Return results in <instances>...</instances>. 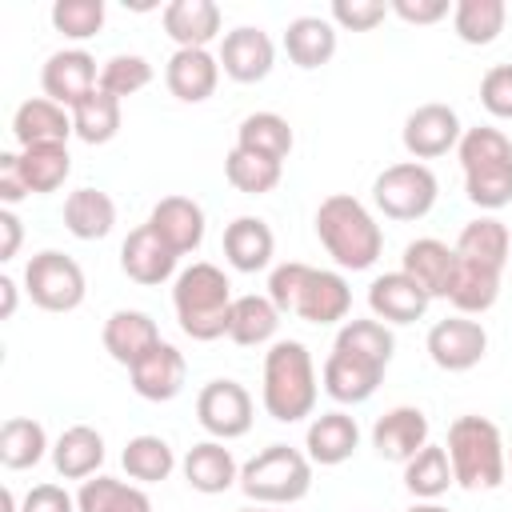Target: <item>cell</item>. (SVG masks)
<instances>
[{
    "instance_id": "d4e9b609",
    "label": "cell",
    "mask_w": 512,
    "mask_h": 512,
    "mask_svg": "<svg viewBox=\"0 0 512 512\" xmlns=\"http://www.w3.org/2000/svg\"><path fill=\"white\" fill-rule=\"evenodd\" d=\"M400 272H408L432 300H444L448 284H452V272H456V248L436 240V236L408 240L404 256H400Z\"/></svg>"
},
{
    "instance_id": "44dd1931",
    "label": "cell",
    "mask_w": 512,
    "mask_h": 512,
    "mask_svg": "<svg viewBox=\"0 0 512 512\" xmlns=\"http://www.w3.org/2000/svg\"><path fill=\"white\" fill-rule=\"evenodd\" d=\"M100 340H104V352H108L116 364L132 368V364H140V360L160 344V328H156V320H152L148 312H140V308H116V312L104 320Z\"/></svg>"
},
{
    "instance_id": "b9f144b4",
    "label": "cell",
    "mask_w": 512,
    "mask_h": 512,
    "mask_svg": "<svg viewBox=\"0 0 512 512\" xmlns=\"http://www.w3.org/2000/svg\"><path fill=\"white\" fill-rule=\"evenodd\" d=\"M20 172H24L32 196L56 192L68 180V172H72L68 144H32V148H20Z\"/></svg>"
},
{
    "instance_id": "11a10c76",
    "label": "cell",
    "mask_w": 512,
    "mask_h": 512,
    "mask_svg": "<svg viewBox=\"0 0 512 512\" xmlns=\"http://www.w3.org/2000/svg\"><path fill=\"white\" fill-rule=\"evenodd\" d=\"M408 512H448V508H444L440 500H416V504H412Z\"/></svg>"
},
{
    "instance_id": "5bb4252c",
    "label": "cell",
    "mask_w": 512,
    "mask_h": 512,
    "mask_svg": "<svg viewBox=\"0 0 512 512\" xmlns=\"http://www.w3.org/2000/svg\"><path fill=\"white\" fill-rule=\"evenodd\" d=\"M216 60H220V72L228 80H236V84H260L272 72V64H276V44H272V36L264 28L240 24V28L224 32Z\"/></svg>"
},
{
    "instance_id": "8fae6325",
    "label": "cell",
    "mask_w": 512,
    "mask_h": 512,
    "mask_svg": "<svg viewBox=\"0 0 512 512\" xmlns=\"http://www.w3.org/2000/svg\"><path fill=\"white\" fill-rule=\"evenodd\" d=\"M432 364L440 372H468L484 360L488 352V332L480 320L472 316H444L428 328V340H424Z\"/></svg>"
},
{
    "instance_id": "7dc6e473",
    "label": "cell",
    "mask_w": 512,
    "mask_h": 512,
    "mask_svg": "<svg viewBox=\"0 0 512 512\" xmlns=\"http://www.w3.org/2000/svg\"><path fill=\"white\" fill-rule=\"evenodd\" d=\"M384 16H388L384 0H332L328 8V20L344 32H372Z\"/></svg>"
},
{
    "instance_id": "74e56055",
    "label": "cell",
    "mask_w": 512,
    "mask_h": 512,
    "mask_svg": "<svg viewBox=\"0 0 512 512\" xmlns=\"http://www.w3.org/2000/svg\"><path fill=\"white\" fill-rule=\"evenodd\" d=\"M80 512H152V500L140 484L116 480V476H88L76 492Z\"/></svg>"
},
{
    "instance_id": "f5cc1de1",
    "label": "cell",
    "mask_w": 512,
    "mask_h": 512,
    "mask_svg": "<svg viewBox=\"0 0 512 512\" xmlns=\"http://www.w3.org/2000/svg\"><path fill=\"white\" fill-rule=\"evenodd\" d=\"M20 240H24L20 216L12 208H0V260H12L20 252Z\"/></svg>"
},
{
    "instance_id": "e575fe53",
    "label": "cell",
    "mask_w": 512,
    "mask_h": 512,
    "mask_svg": "<svg viewBox=\"0 0 512 512\" xmlns=\"http://www.w3.org/2000/svg\"><path fill=\"white\" fill-rule=\"evenodd\" d=\"M44 456H52L44 424L32 416H8L0 428V464L8 472H24V468H36Z\"/></svg>"
},
{
    "instance_id": "8992f818",
    "label": "cell",
    "mask_w": 512,
    "mask_h": 512,
    "mask_svg": "<svg viewBox=\"0 0 512 512\" xmlns=\"http://www.w3.org/2000/svg\"><path fill=\"white\" fill-rule=\"evenodd\" d=\"M448 460H452V476L464 492H492L508 480V448L500 428L488 416H456L448 424Z\"/></svg>"
},
{
    "instance_id": "7a4b0ae2",
    "label": "cell",
    "mask_w": 512,
    "mask_h": 512,
    "mask_svg": "<svg viewBox=\"0 0 512 512\" xmlns=\"http://www.w3.org/2000/svg\"><path fill=\"white\" fill-rule=\"evenodd\" d=\"M316 240L344 272H368L384 252V232L364 200L348 192H332L316 208Z\"/></svg>"
},
{
    "instance_id": "f6af8a7d",
    "label": "cell",
    "mask_w": 512,
    "mask_h": 512,
    "mask_svg": "<svg viewBox=\"0 0 512 512\" xmlns=\"http://www.w3.org/2000/svg\"><path fill=\"white\" fill-rule=\"evenodd\" d=\"M152 84V64L140 56V52H116L100 64V88L116 100L124 96H136Z\"/></svg>"
},
{
    "instance_id": "4dcf8cb0",
    "label": "cell",
    "mask_w": 512,
    "mask_h": 512,
    "mask_svg": "<svg viewBox=\"0 0 512 512\" xmlns=\"http://www.w3.org/2000/svg\"><path fill=\"white\" fill-rule=\"evenodd\" d=\"M336 24L328 16H296L288 20L284 28V52L296 68L312 72V68H324L332 56H336Z\"/></svg>"
},
{
    "instance_id": "f35d334b",
    "label": "cell",
    "mask_w": 512,
    "mask_h": 512,
    "mask_svg": "<svg viewBox=\"0 0 512 512\" xmlns=\"http://www.w3.org/2000/svg\"><path fill=\"white\" fill-rule=\"evenodd\" d=\"M504 24H508L504 0H456L452 4V32L460 44L484 48L504 32Z\"/></svg>"
},
{
    "instance_id": "836d02e7",
    "label": "cell",
    "mask_w": 512,
    "mask_h": 512,
    "mask_svg": "<svg viewBox=\"0 0 512 512\" xmlns=\"http://www.w3.org/2000/svg\"><path fill=\"white\" fill-rule=\"evenodd\" d=\"M452 248H456V256L476 260V264H488V268H500V272H504V264L512 260V236H508L504 220H496V216H476V220H468V224L460 228V236H456Z\"/></svg>"
},
{
    "instance_id": "52a82bcc",
    "label": "cell",
    "mask_w": 512,
    "mask_h": 512,
    "mask_svg": "<svg viewBox=\"0 0 512 512\" xmlns=\"http://www.w3.org/2000/svg\"><path fill=\"white\" fill-rule=\"evenodd\" d=\"M312 468L316 464L308 460V452L288 444H268L248 464H240V492L252 504L288 508L312 492Z\"/></svg>"
},
{
    "instance_id": "f546056e",
    "label": "cell",
    "mask_w": 512,
    "mask_h": 512,
    "mask_svg": "<svg viewBox=\"0 0 512 512\" xmlns=\"http://www.w3.org/2000/svg\"><path fill=\"white\" fill-rule=\"evenodd\" d=\"M104 464V436L92 424H72L52 444V468L64 480H88L100 476Z\"/></svg>"
},
{
    "instance_id": "6f0895ef",
    "label": "cell",
    "mask_w": 512,
    "mask_h": 512,
    "mask_svg": "<svg viewBox=\"0 0 512 512\" xmlns=\"http://www.w3.org/2000/svg\"><path fill=\"white\" fill-rule=\"evenodd\" d=\"M236 512H280V508H268V504H248V508H236Z\"/></svg>"
},
{
    "instance_id": "ee69618b",
    "label": "cell",
    "mask_w": 512,
    "mask_h": 512,
    "mask_svg": "<svg viewBox=\"0 0 512 512\" xmlns=\"http://www.w3.org/2000/svg\"><path fill=\"white\" fill-rule=\"evenodd\" d=\"M224 176H228V184H232L236 192H244V196H268V192L280 184L284 164L264 160V156H256V152L232 144L228 156H224Z\"/></svg>"
},
{
    "instance_id": "f907efd6",
    "label": "cell",
    "mask_w": 512,
    "mask_h": 512,
    "mask_svg": "<svg viewBox=\"0 0 512 512\" xmlns=\"http://www.w3.org/2000/svg\"><path fill=\"white\" fill-rule=\"evenodd\" d=\"M388 12L400 16L404 24L424 28V24H440L444 16H452V4L448 0H392Z\"/></svg>"
},
{
    "instance_id": "1f68e13d",
    "label": "cell",
    "mask_w": 512,
    "mask_h": 512,
    "mask_svg": "<svg viewBox=\"0 0 512 512\" xmlns=\"http://www.w3.org/2000/svg\"><path fill=\"white\" fill-rule=\"evenodd\" d=\"M280 332V308L268 296H236L232 300V320H228V340L240 348H260V344H276Z\"/></svg>"
},
{
    "instance_id": "9f6ffc18",
    "label": "cell",
    "mask_w": 512,
    "mask_h": 512,
    "mask_svg": "<svg viewBox=\"0 0 512 512\" xmlns=\"http://www.w3.org/2000/svg\"><path fill=\"white\" fill-rule=\"evenodd\" d=\"M0 504H4V512H20V504H16V492H12V488H4V492H0Z\"/></svg>"
},
{
    "instance_id": "7bdbcfd3",
    "label": "cell",
    "mask_w": 512,
    "mask_h": 512,
    "mask_svg": "<svg viewBox=\"0 0 512 512\" xmlns=\"http://www.w3.org/2000/svg\"><path fill=\"white\" fill-rule=\"evenodd\" d=\"M72 132L84 144H108V140H116V132H120V100L108 96L104 88L88 92L72 108Z\"/></svg>"
},
{
    "instance_id": "ffe728a7",
    "label": "cell",
    "mask_w": 512,
    "mask_h": 512,
    "mask_svg": "<svg viewBox=\"0 0 512 512\" xmlns=\"http://www.w3.org/2000/svg\"><path fill=\"white\" fill-rule=\"evenodd\" d=\"M164 84L180 104H204L220 84V60L208 48H176L164 64Z\"/></svg>"
},
{
    "instance_id": "f1b7e54d",
    "label": "cell",
    "mask_w": 512,
    "mask_h": 512,
    "mask_svg": "<svg viewBox=\"0 0 512 512\" xmlns=\"http://www.w3.org/2000/svg\"><path fill=\"white\" fill-rule=\"evenodd\" d=\"M444 300L456 308V316H484L500 300V268L456 256V272Z\"/></svg>"
},
{
    "instance_id": "83f0119b",
    "label": "cell",
    "mask_w": 512,
    "mask_h": 512,
    "mask_svg": "<svg viewBox=\"0 0 512 512\" xmlns=\"http://www.w3.org/2000/svg\"><path fill=\"white\" fill-rule=\"evenodd\" d=\"M276 256V236L260 216H236L224 228V260L236 272H264Z\"/></svg>"
},
{
    "instance_id": "4fadbf2b",
    "label": "cell",
    "mask_w": 512,
    "mask_h": 512,
    "mask_svg": "<svg viewBox=\"0 0 512 512\" xmlns=\"http://www.w3.org/2000/svg\"><path fill=\"white\" fill-rule=\"evenodd\" d=\"M40 88L48 100H56L60 108H76L88 92L100 88V68H96V56L84 52V48H60L44 60L40 68Z\"/></svg>"
},
{
    "instance_id": "db71d44e",
    "label": "cell",
    "mask_w": 512,
    "mask_h": 512,
    "mask_svg": "<svg viewBox=\"0 0 512 512\" xmlns=\"http://www.w3.org/2000/svg\"><path fill=\"white\" fill-rule=\"evenodd\" d=\"M16 280L12 276H0V320H12L16 316Z\"/></svg>"
},
{
    "instance_id": "2e32d148",
    "label": "cell",
    "mask_w": 512,
    "mask_h": 512,
    "mask_svg": "<svg viewBox=\"0 0 512 512\" xmlns=\"http://www.w3.org/2000/svg\"><path fill=\"white\" fill-rule=\"evenodd\" d=\"M128 376H132V392H136L140 400L168 404V400H176V396L184 392L188 360H184V352H180L176 344L160 340V344H156L140 364H132V368H128Z\"/></svg>"
},
{
    "instance_id": "ac0fdd59",
    "label": "cell",
    "mask_w": 512,
    "mask_h": 512,
    "mask_svg": "<svg viewBox=\"0 0 512 512\" xmlns=\"http://www.w3.org/2000/svg\"><path fill=\"white\" fill-rule=\"evenodd\" d=\"M424 444H428V416L412 404H396L372 424V448L380 460L408 464Z\"/></svg>"
},
{
    "instance_id": "603a6c76",
    "label": "cell",
    "mask_w": 512,
    "mask_h": 512,
    "mask_svg": "<svg viewBox=\"0 0 512 512\" xmlns=\"http://www.w3.org/2000/svg\"><path fill=\"white\" fill-rule=\"evenodd\" d=\"M356 448H360V424H356V416H348L344 408H332V412L312 416V424L304 432V452H308L312 464L336 468V464L352 460Z\"/></svg>"
},
{
    "instance_id": "680465c9",
    "label": "cell",
    "mask_w": 512,
    "mask_h": 512,
    "mask_svg": "<svg viewBox=\"0 0 512 512\" xmlns=\"http://www.w3.org/2000/svg\"><path fill=\"white\" fill-rule=\"evenodd\" d=\"M508 472H512V448H508Z\"/></svg>"
},
{
    "instance_id": "9c48e42d",
    "label": "cell",
    "mask_w": 512,
    "mask_h": 512,
    "mask_svg": "<svg viewBox=\"0 0 512 512\" xmlns=\"http://www.w3.org/2000/svg\"><path fill=\"white\" fill-rule=\"evenodd\" d=\"M24 292L44 312H76L84 304L88 280H84V268L68 252L44 248L24 264Z\"/></svg>"
},
{
    "instance_id": "60d3db41",
    "label": "cell",
    "mask_w": 512,
    "mask_h": 512,
    "mask_svg": "<svg viewBox=\"0 0 512 512\" xmlns=\"http://www.w3.org/2000/svg\"><path fill=\"white\" fill-rule=\"evenodd\" d=\"M456 484L452 476V460H448V448L444 444H424L408 464H404V488L416 496V500H440L448 488Z\"/></svg>"
},
{
    "instance_id": "30bf717a",
    "label": "cell",
    "mask_w": 512,
    "mask_h": 512,
    "mask_svg": "<svg viewBox=\"0 0 512 512\" xmlns=\"http://www.w3.org/2000/svg\"><path fill=\"white\" fill-rule=\"evenodd\" d=\"M252 416H256V404H252V392L240 380H208L196 392V420L208 432V440L228 444V440L248 436Z\"/></svg>"
},
{
    "instance_id": "7c38bea8",
    "label": "cell",
    "mask_w": 512,
    "mask_h": 512,
    "mask_svg": "<svg viewBox=\"0 0 512 512\" xmlns=\"http://www.w3.org/2000/svg\"><path fill=\"white\" fill-rule=\"evenodd\" d=\"M460 136H464V124H460L456 108H448L440 100L412 108L408 120H404V132H400L404 152L412 160H420V164L424 160H436V156H448L460 144Z\"/></svg>"
},
{
    "instance_id": "c3c4849f",
    "label": "cell",
    "mask_w": 512,
    "mask_h": 512,
    "mask_svg": "<svg viewBox=\"0 0 512 512\" xmlns=\"http://www.w3.org/2000/svg\"><path fill=\"white\" fill-rule=\"evenodd\" d=\"M480 104L496 120H512V64H492L480 80Z\"/></svg>"
},
{
    "instance_id": "6da1fadb",
    "label": "cell",
    "mask_w": 512,
    "mask_h": 512,
    "mask_svg": "<svg viewBox=\"0 0 512 512\" xmlns=\"http://www.w3.org/2000/svg\"><path fill=\"white\" fill-rule=\"evenodd\" d=\"M280 316H296L304 324H340L352 312V288L340 272L332 268H312L300 260H284L268 272V292H264Z\"/></svg>"
},
{
    "instance_id": "cb8c5ba5",
    "label": "cell",
    "mask_w": 512,
    "mask_h": 512,
    "mask_svg": "<svg viewBox=\"0 0 512 512\" xmlns=\"http://www.w3.org/2000/svg\"><path fill=\"white\" fill-rule=\"evenodd\" d=\"M180 472L188 480L192 492L200 496H220L232 484H240V464L232 456V448H224V440H200L184 452Z\"/></svg>"
},
{
    "instance_id": "277c9868",
    "label": "cell",
    "mask_w": 512,
    "mask_h": 512,
    "mask_svg": "<svg viewBox=\"0 0 512 512\" xmlns=\"http://www.w3.org/2000/svg\"><path fill=\"white\" fill-rule=\"evenodd\" d=\"M232 280L224 276V268L196 260L188 268L176 272L172 280V312L184 336L212 344L220 336H228V320H232Z\"/></svg>"
},
{
    "instance_id": "9a60e30c",
    "label": "cell",
    "mask_w": 512,
    "mask_h": 512,
    "mask_svg": "<svg viewBox=\"0 0 512 512\" xmlns=\"http://www.w3.org/2000/svg\"><path fill=\"white\" fill-rule=\"evenodd\" d=\"M176 252L148 228V224H140V228H132L128 236H124V244H120V272L132 280V284H140V288H156V284H164V280H176Z\"/></svg>"
},
{
    "instance_id": "ba28073f",
    "label": "cell",
    "mask_w": 512,
    "mask_h": 512,
    "mask_svg": "<svg viewBox=\"0 0 512 512\" xmlns=\"http://www.w3.org/2000/svg\"><path fill=\"white\" fill-rule=\"evenodd\" d=\"M436 196H440L436 172L428 164H420V160L388 164L372 180V204L388 220H424L436 208Z\"/></svg>"
},
{
    "instance_id": "d6a6232c",
    "label": "cell",
    "mask_w": 512,
    "mask_h": 512,
    "mask_svg": "<svg viewBox=\"0 0 512 512\" xmlns=\"http://www.w3.org/2000/svg\"><path fill=\"white\" fill-rule=\"evenodd\" d=\"M64 228L76 240H104L116 228V204L100 188H76L64 196Z\"/></svg>"
},
{
    "instance_id": "8d00e7d4",
    "label": "cell",
    "mask_w": 512,
    "mask_h": 512,
    "mask_svg": "<svg viewBox=\"0 0 512 512\" xmlns=\"http://www.w3.org/2000/svg\"><path fill=\"white\" fill-rule=\"evenodd\" d=\"M120 464H124L128 480H136V484L144 488V484H160V480H168V476L176 472V452H172V444H168L164 436L140 432V436H132V440L124 444Z\"/></svg>"
},
{
    "instance_id": "d590c367",
    "label": "cell",
    "mask_w": 512,
    "mask_h": 512,
    "mask_svg": "<svg viewBox=\"0 0 512 512\" xmlns=\"http://www.w3.org/2000/svg\"><path fill=\"white\" fill-rule=\"evenodd\" d=\"M292 144H296L292 124L280 112H248L236 128V148H248V152L264 156V160H276V164L288 160Z\"/></svg>"
},
{
    "instance_id": "d6986e66",
    "label": "cell",
    "mask_w": 512,
    "mask_h": 512,
    "mask_svg": "<svg viewBox=\"0 0 512 512\" xmlns=\"http://www.w3.org/2000/svg\"><path fill=\"white\" fill-rule=\"evenodd\" d=\"M176 256H188L204 244V208L192 196H164L152 204L148 220H144Z\"/></svg>"
},
{
    "instance_id": "7402d4cb",
    "label": "cell",
    "mask_w": 512,
    "mask_h": 512,
    "mask_svg": "<svg viewBox=\"0 0 512 512\" xmlns=\"http://www.w3.org/2000/svg\"><path fill=\"white\" fill-rule=\"evenodd\" d=\"M384 372L388 368H380V364H372L364 356H352V352L332 348L328 360H324V368H320V384H324V392L336 404H364L380 388Z\"/></svg>"
},
{
    "instance_id": "ab89813d",
    "label": "cell",
    "mask_w": 512,
    "mask_h": 512,
    "mask_svg": "<svg viewBox=\"0 0 512 512\" xmlns=\"http://www.w3.org/2000/svg\"><path fill=\"white\" fill-rule=\"evenodd\" d=\"M332 348L352 352V356H364V360L388 368V364H392V352H396V336H392V328H388L384 320H376V316H352V320L340 324Z\"/></svg>"
},
{
    "instance_id": "484cf974",
    "label": "cell",
    "mask_w": 512,
    "mask_h": 512,
    "mask_svg": "<svg viewBox=\"0 0 512 512\" xmlns=\"http://www.w3.org/2000/svg\"><path fill=\"white\" fill-rule=\"evenodd\" d=\"M160 20L176 48H208L224 28V12L212 0H172L164 4Z\"/></svg>"
},
{
    "instance_id": "816d5d0a",
    "label": "cell",
    "mask_w": 512,
    "mask_h": 512,
    "mask_svg": "<svg viewBox=\"0 0 512 512\" xmlns=\"http://www.w3.org/2000/svg\"><path fill=\"white\" fill-rule=\"evenodd\" d=\"M28 192V180L20 172V152H0V204L4 208H16Z\"/></svg>"
},
{
    "instance_id": "e0dca14e",
    "label": "cell",
    "mask_w": 512,
    "mask_h": 512,
    "mask_svg": "<svg viewBox=\"0 0 512 512\" xmlns=\"http://www.w3.org/2000/svg\"><path fill=\"white\" fill-rule=\"evenodd\" d=\"M428 304H432V296L408 272H400V268L396 272H384V276H376L368 284V308L388 328L392 324H416V320H424Z\"/></svg>"
},
{
    "instance_id": "5b68a950",
    "label": "cell",
    "mask_w": 512,
    "mask_h": 512,
    "mask_svg": "<svg viewBox=\"0 0 512 512\" xmlns=\"http://www.w3.org/2000/svg\"><path fill=\"white\" fill-rule=\"evenodd\" d=\"M456 156H460V172H464V196L480 212L492 216L512 204V140L500 128H492V124L464 128Z\"/></svg>"
},
{
    "instance_id": "3957f363",
    "label": "cell",
    "mask_w": 512,
    "mask_h": 512,
    "mask_svg": "<svg viewBox=\"0 0 512 512\" xmlns=\"http://www.w3.org/2000/svg\"><path fill=\"white\" fill-rule=\"evenodd\" d=\"M320 380L308 344L300 340H276L264 352V372H260V404L276 424H300L304 416L316 412Z\"/></svg>"
},
{
    "instance_id": "681fc988",
    "label": "cell",
    "mask_w": 512,
    "mask_h": 512,
    "mask_svg": "<svg viewBox=\"0 0 512 512\" xmlns=\"http://www.w3.org/2000/svg\"><path fill=\"white\" fill-rule=\"evenodd\" d=\"M20 512H80L76 496H68V488L60 484H32L20 500Z\"/></svg>"
},
{
    "instance_id": "4316f807",
    "label": "cell",
    "mask_w": 512,
    "mask_h": 512,
    "mask_svg": "<svg viewBox=\"0 0 512 512\" xmlns=\"http://www.w3.org/2000/svg\"><path fill=\"white\" fill-rule=\"evenodd\" d=\"M68 136H76L72 132V112L60 108L48 96H32V100H24L12 112V140L20 148H32V144H68Z\"/></svg>"
},
{
    "instance_id": "bcb514c9",
    "label": "cell",
    "mask_w": 512,
    "mask_h": 512,
    "mask_svg": "<svg viewBox=\"0 0 512 512\" xmlns=\"http://www.w3.org/2000/svg\"><path fill=\"white\" fill-rule=\"evenodd\" d=\"M52 28L68 40H92L100 28H104V0H56L52 4Z\"/></svg>"
}]
</instances>
